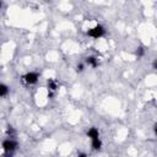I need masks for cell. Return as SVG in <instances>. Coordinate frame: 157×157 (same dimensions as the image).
<instances>
[{
    "label": "cell",
    "mask_w": 157,
    "mask_h": 157,
    "mask_svg": "<svg viewBox=\"0 0 157 157\" xmlns=\"http://www.w3.org/2000/svg\"><path fill=\"white\" fill-rule=\"evenodd\" d=\"M104 33H105V29H104V27L101 26V25H97V26H94V27H92V28H90V29L87 31V34H88L90 37L94 38V39H98V38L103 37Z\"/></svg>",
    "instance_id": "1"
},
{
    "label": "cell",
    "mask_w": 157,
    "mask_h": 157,
    "mask_svg": "<svg viewBox=\"0 0 157 157\" xmlns=\"http://www.w3.org/2000/svg\"><path fill=\"white\" fill-rule=\"evenodd\" d=\"M1 146H2V148H4V151L6 153H12L16 150V147H17V142L13 139L9 137V139H6V140L2 141V145Z\"/></svg>",
    "instance_id": "2"
},
{
    "label": "cell",
    "mask_w": 157,
    "mask_h": 157,
    "mask_svg": "<svg viewBox=\"0 0 157 157\" xmlns=\"http://www.w3.org/2000/svg\"><path fill=\"white\" fill-rule=\"evenodd\" d=\"M23 81L26 82V83H28V85H34L37 81H38V78H39V75L37 74V72H34V71H29V72H27L26 75H23Z\"/></svg>",
    "instance_id": "3"
},
{
    "label": "cell",
    "mask_w": 157,
    "mask_h": 157,
    "mask_svg": "<svg viewBox=\"0 0 157 157\" xmlns=\"http://www.w3.org/2000/svg\"><path fill=\"white\" fill-rule=\"evenodd\" d=\"M47 85H48V96L52 97L53 96V92H55L56 88H58V83H56V81L54 78H48Z\"/></svg>",
    "instance_id": "4"
},
{
    "label": "cell",
    "mask_w": 157,
    "mask_h": 157,
    "mask_svg": "<svg viewBox=\"0 0 157 157\" xmlns=\"http://www.w3.org/2000/svg\"><path fill=\"white\" fill-rule=\"evenodd\" d=\"M86 64H88L92 67H97L98 66V59L96 56H87L86 58Z\"/></svg>",
    "instance_id": "5"
},
{
    "label": "cell",
    "mask_w": 157,
    "mask_h": 157,
    "mask_svg": "<svg viewBox=\"0 0 157 157\" xmlns=\"http://www.w3.org/2000/svg\"><path fill=\"white\" fill-rule=\"evenodd\" d=\"M87 136L92 140V139H97V137H99V131H98V129H96V128H91L88 131H87Z\"/></svg>",
    "instance_id": "6"
},
{
    "label": "cell",
    "mask_w": 157,
    "mask_h": 157,
    "mask_svg": "<svg viewBox=\"0 0 157 157\" xmlns=\"http://www.w3.org/2000/svg\"><path fill=\"white\" fill-rule=\"evenodd\" d=\"M91 141H92V148H93V150H99V148L102 147V141L99 140V137L92 139Z\"/></svg>",
    "instance_id": "7"
},
{
    "label": "cell",
    "mask_w": 157,
    "mask_h": 157,
    "mask_svg": "<svg viewBox=\"0 0 157 157\" xmlns=\"http://www.w3.org/2000/svg\"><path fill=\"white\" fill-rule=\"evenodd\" d=\"M9 93V87L5 83H0V97H5Z\"/></svg>",
    "instance_id": "8"
},
{
    "label": "cell",
    "mask_w": 157,
    "mask_h": 157,
    "mask_svg": "<svg viewBox=\"0 0 157 157\" xmlns=\"http://www.w3.org/2000/svg\"><path fill=\"white\" fill-rule=\"evenodd\" d=\"M6 135H7V137L13 139V137L16 136V130H15L12 126H7V129H6Z\"/></svg>",
    "instance_id": "9"
},
{
    "label": "cell",
    "mask_w": 157,
    "mask_h": 157,
    "mask_svg": "<svg viewBox=\"0 0 157 157\" xmlns=\"http://www.w3.org/2000/svg\"><path fill=\"white\" fill-rule=\"evenodd\" d=\"M135 54H136V56H137V58H141V56H144V54H145V49H144L142 47H139V48L136 49Z\"/></svg>",
    "instance_id": "10"
},
{
    "label": "cell",
    "mask_w": 157,
    "mask_h": 157,
    "mask_svg": "<svg viewBox=\"0 0 157 157\" xmlns=\"http://www.w3.org/2000/svg\"><path fill=\"white\" fill-rule=\"evenodd\" d=\"M76 71H77V72L83 71V64H78V65L76 66Z\"/></svg>",
    "instance_id": "11"
},
{
    "label": "cell",
    "mask_w": 157,
    "mask_h": 157,
    "mask_svg": "<svg viewBox=\"0 0 157 157\" xmlns=\"http://www.w3.org/2000/svg\"><path fill=\"white\" fill-rule=\"evenodd\" d=\"M156 67H157V61L155 60V61H153V69H156Z\"/></svg>",
    "instance_id": "12"
},
{
    "label": "cell",
    "mask_w": 157,
    "mask_h": 157,
    "mask_svg": "<svg viewBox=\"0 0 157 157\" xmlns=\"http://www.w3.org/2000/svg\"><path fill=\"white\" fill-rule=\"evenodd\" d=\"M78 156H80V157H85V156H86V153H80Z\"/></svg>",
    "instance_id": "13"
},
{
    "label": "cell",
    "mask_w": 157,
    "mask_h": 157,
    "mask_svg": "<svg viewBox=\"0 0 157 157\" xmlns=\"http://www.w3.org/2000/svg\"><path fill=\"white\" fill-rule=\"evenodd\" d=\"M0 7H1V0H0Z\"/></svg>",
    "instance_id": "14"
}]
</instances>
